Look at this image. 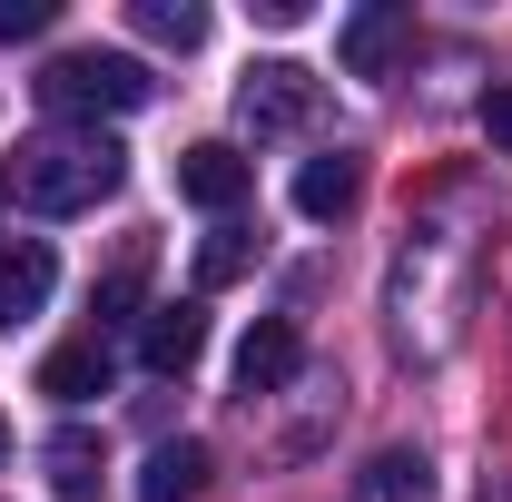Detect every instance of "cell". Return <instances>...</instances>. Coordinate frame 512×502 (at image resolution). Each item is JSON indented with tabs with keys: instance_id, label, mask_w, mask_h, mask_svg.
Listing matches in <instances>:
<instances>
[{
	"instance_id": "cell-1",
	"label": "cell",
	"mask_w": 512,
	"mask_h": 502,
	"mask_svg": "<svg viewBox=\"0 0 512 502\" xmlns=\"http://www.w3.org/2000/svg\"><path fill=\"white\" fill-rule=\"evenodd\" d=\"M128 178V148L109 128H69V138H40V148H20V168H10V197L30 207V217H89L99 197H119Z\"/></svg>"
},
{
	"instance_id": "cell-2",
	"label": "cell",
	"mask_w": 512,
	"mask_h": 502,
	"mask_svg": "<svg viewBox=\"0 0 512 502\" xmlns=\"http://www.w3.org/2000/svg\"><path fill=\"white\" fill-rule=\"evenodd\" d=\"M148 69L128 60V50H60V60L40 69V109L50 119H119V109H148Z\"/></svg>"
},
{
	"instance_id": "cell-3",
	"label": "cell",
	"mask_w": 512,
	"mask_h": 502,
	"mask_svg": "<svg viewBox=\"0 0 512 502\" xmlns=\"http://www.w3.org/2000/svg\"><path fill=\"white\" fill-rule=\"evenodd\" d=\"M237 119H247L256 138L306 128V119H316V69H306V60H256L247 79H237Z\"/></svg>"
},
{
	"instance_id": "cell-4",
	"label": "cell",
	"mask_w": 512,
	"mask_h": 502,
	"mask_svg": "<svg viewBox=\"0 0 512 502\" xmlns=\"http://www.w3.org/2000/svg\"><path fill=\"white\" fill-rule=\"evenodd\" d=\"M404 40H414V20H404L394 0H365V10H345V30H335V50H345V79H384V69L404 60Z\"/></svg>"
},
{
	"instance_id": "cell-5",
	"label": "cell",
	"mask_w": 512,
	"mask_h": 502,
	"mask_svg": "<svg viewBox=\"0 0 512 502\" xmlns=\"http://www.w3.org/2000/svg\"><path fill=\"white\" fill-rule=\"evenodd\" d=\"M296 365H306V335H296V315H256L247 345H237V394H276V384H296Z\"/></svg>"
},
{
	"instance_id": "cell-6",
	"label": "cell",
	"mask_w": 512,
	"mask_h": 502,
	"mask_svg": "<svg viewBox=\"0 0 512 502\" xmlns=\"http://www.w3.org/2000/svg\"><path fill=\"white\" fill-rule=\"evenodd\" d=\"M355 197H365V158H355V148H325V158L296 168V217H306V227L355 217Z\"/></svg>"
},
{
	"instance_id": "cell-7",
	"label": "cell",
	"mask_w": 512,
	"mask_h": 502,
	"mask_svg": "<svg viewBox=\"0 0 512 502\" xmlns=\"http://www.w3.org/2000/svg\"><path fill=\"white\" fill-rule=\"evenodd\" d=\"M247 188H256V168L227 148V138H197L188 158H178V197H188V207H207V217H227Z\"/></svg>"
},
{
	"instance_id": "cell-8",
	"label": "cell",
	"mask_w": 512,
	"mask_h": 502,
	"mask_svg": "<svg viewBox=\"0 0 512 502\" xmlns=\"http://www.w3.org/2000/svg\"><path fill=\"white\" fill-rule=\"evenodd\" d=\"M50 286H60V256L40 247V237H20V247H0V335H20L30 315L50 306Z\"/></svg>"
},
{
	"instance_id": "cell-9",
	"label": "cell",
	"mask_w": 512,
	"mask_h": 502,
	"mask_svg": "<svg viewBox=\"0 0 512 502\" xmlns=\"http://www.w3.org/2000/svg\"><path fill=\"white\" fill-rule=\"evenodd\" d=\"M197 355H207V306H148V325H138V365L148 375H188Z\"/></svg>"
},
{
	"instance_id": "cell-10",
	"label": "cell",
	"mask_w": 512,
	"mask_h": 502,
	"mask_svg": "<svg viewBox=\"0 0 512 502\" xmlns=\"http://www.w3.org/2000/svg\"><path fill=\"white\" fill-rule=\"evenodd\" d=\"M109 375H119V365H109V345H99V335H79V345H60V355L40 365V394H50V404H89V394H109Z\"/></svg>"
},
{
	"instance_id": "cell-11",
	"label": "cell",
	"mask_w": 512,
	"mask_h": 502,
	"mask_svg": "<svg viewBox=\"0 0 512 502\" xmlns=\"http://www.w3.org/2000/svg\"><path fill=\"white\" fill-rule=\"evenodd\" d=\"M207 493V443H158V453H148V473H138V502H197Z\"/></svg>"
},
{
	"instance_id": "cell-12",
	"label": "cell",
	"mask_w": 512,
	"mask_h": 502,
	"mask_svg": "<svg viewBox=\"0 0 512 502\" xmlns=\"http://www.w3.org/2000/svg\"><path fill=\"white\" fill-rule=\"evenodd\" d=\"M40 463H50V493H60V502H99V434H79V424H60Z\"/></svg>"
},
{
	"instance_id": "cell-13",
	"label": "cell",
	"mask_w": 512,
	"mask_h": 502,
	"mask_svg": "<svg viewBox=\"0 0 512 502\" xmlns=\"http://www.w3.org/2000/svg\"><path fill=\"white\" fill-rule=\"evenodd\" d=\"M128 20H138V40H158V50H197V40H207V10H197V0H128Z\"/></svg>"
},
{
	"instance_id": "cell-14",
	"label": "cell",
	"mask_w": 512,
	"mask_h": 502,
	"mask_svg": "<svg viewBox=\"0 0 512 502\" xmlns=\"http://www.w3.org/2000/svg\"><path fill=\"white\" fill-rule=\"evenodd\" d=\"M247 266H256V237L237 227V217H217V227L197 237V286H237Z\"/></svg>"
},
{
	"instance_id": "cell-15",
	"label": "cell",
	"mask_w": 512,
	"mask_h": 502,
	"mask_svg": "<svg viewBox=\"0 0 512 502\" xmlns=\"http://www.w3.org/2000/svg\"><path fill=\"white\" fill-rule=\"evenodd\" d=\"M375 502H434V463L424 453H375Z\"/></svg>"
},
{
	"instance_id": "cell-16",
	"label": "cell",
	"mask_w": 512,
	"mask_h": 502,
	"mask_svg": "<svg viewBox=\"0 0 512 502\" xmlns=\"http://www.w3.org/2000/svg\"><path fill=\"white\" fill-rule=\"evenodd\" d=\"M60 20V0H0V40H40Z\"/></svg>"
},
{
	"instance_id": "cell-17",
	"label": "cell",
	"mask_w": 512,
	"mask_h": 502,
	"mask_svg": "<svg viewBox=\"0 0 512 502\" xmlns=\"http://www.w3.org/2000/svg\"><path fill=\"white\" fill-rule=\"evenodd\" d=\"M473 119H483L493 148H512V89H483V109H473Z\"/></svg>"
},
{
	"instance_id": "cell-18",
	"label": "cell",
	"mask_w": 512,
	"mask_h": 502,
	"mask_svg": "<svg viewBox=\"0 0 512 502\" xmlns=\"http://www.w3.org/2000/svg\"><path fill=\"white\" fill-rule=\"evenodd\" d=\"M0 463H10V414H0Z\"/></svg>"
},
{
	"instance_id": "cell-19",
	"label": "cell",
	"mask_w": 512,
	"mask_h": 502,
	"mask_svg": "<svg viewBox=\"0 0 512 502\" xmlns=\"http://www.w3.org/2000/svg\"><path fill=\"white\" fill-rule=\"evenodd\" d=\"M483 502H512V483H493V493H483Z\"/></svg>"
},
{
	"instance_id": "cell-20",
	"label": "cell",
	"mask_w": 512,
	"mask_h": 502,
	"mask_svg": "<svg viewBox=\"0 0 512 502\" xmlns=\"http://www.w3.org/2000/svg\"><path fill=\"white\" fill-rule=\"evenodd\" d=\"M0 197H10V188H0Z\"/></svg>"
}]
</instances>
